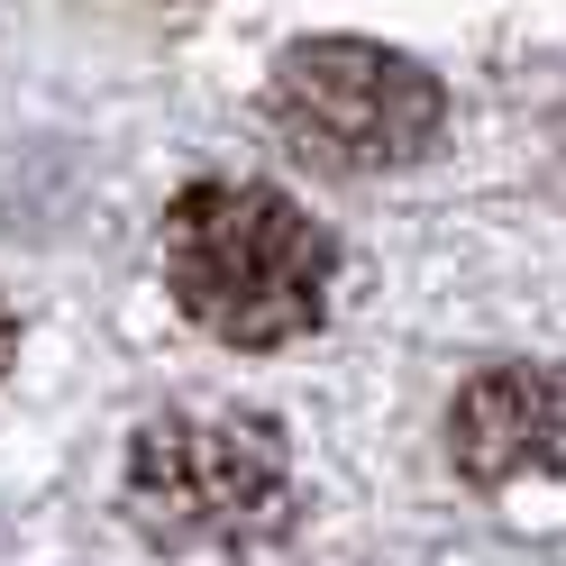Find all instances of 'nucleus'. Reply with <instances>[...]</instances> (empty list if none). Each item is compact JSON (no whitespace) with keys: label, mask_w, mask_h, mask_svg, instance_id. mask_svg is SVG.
<instances>
[{"label":"nucleus","mask_w":566,"mask_h":566,"mask_svg":"<svg viewBox=\"0 0 566 566\" xmlns=\"http://www.w3.org/2000/svg\"><path fill=\"white\" fill-rule=\"evenodd\" d=\"M165 293L192 329L229 347H283L329 321L338 247L302 201L265 184H192L165 210Z\"/></svg>","instance_id":"f257e3e1"},{"label":"nucleus","mask_w":566,"mask_h":566,"mask_svg":"<svg viewBox=\"0 0 566 566\" xmlns=\"http://www.w3.org/2000/svg\"><path fill=\"white\" fill-rule=\"evenodd\" d=\"M119 512L174 557H247L293 521V457L256 411H165L128 439Z\"/></svg>","instance_id":"f03ea898"},{"label":"nucleus","mask_w":566,"mask_h":566,"mask_svg":"<svg viewBox=\"0 0 566 566\" xmlns=\"http://www.w3.org/2000/svg\"><path fill=\"white\" fill-rule=\"evenodd\" d=\"M265 119L293 137L311 165L338 174H394L411 156H430L439 137V83L411 55L366 46V38H311L274 64Z\"/></svg>","instance_id":"7ed1b4c3"},{"label":"nucleus","mask_w":566,"mask_h":566,"mask_svg":"<svg viewBox=\"0 0 566 566\" xmlns=\"http://www.w3.org/2000/svg\"><path fill=\"white\" fill-rule=\"evenodd\" d=\"M448 457L475 484H521L566 467V375L557 366H493L448 411Z\"/></svg>","instance_id":"20e7f679"},{"label":"nucleus","mask_w":566,"mask_h":566,"mask_svg":"<svg viewBox=\"0 0 566 566\" xmlns=\"http://www.w3.org/2000/svg\"><path fill=\"white\" fill-rule=\"evenodd\" d=\"M10 357H19V329H10V311H0V384H10Z\"/></svg>","instance_id":"39448f33"}]
</instances>
